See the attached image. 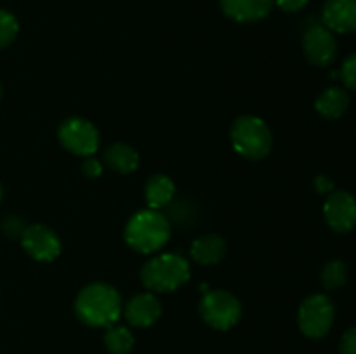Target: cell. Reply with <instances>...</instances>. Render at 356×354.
Returning a JSON list of instances; mask_svg holds the SVG:
<instances>
[{
	"label": "cell",
	"instance_id": "1",
	"mask_svg": "<svg viewBox=\"0 0 356 354\" xmlns=\"http://www.w3.org/2000/svg\"><path fill=\"white\" fill-rule=\"evenodd\" d=\"M75 312L76 318L87 326L108 328L120 318L122 297L111 285L90 283L76 297Z\"/></svg>",
	"mask_w": 356,
	"mask_h": 354
},
{
	"label": "cell",
	"instance_id": "2",
	"mask_svg": "<svg viewBox=\"0 0 356 354\" xmlns=\"http://www.w3.org/2000/svg\"><path fill=\"white\" fill-rule=\"evenodd\" d=\"M124 236L127 245L136 252H159L170 238V222L159 210L148 208L129 219Z\"/></svg>",
	"mask_w": 356,
	"mask_h": 354
},
{
	"label": "cell",
	"instance_id": "3",
	"mask_svg": "<svg viewBox=\"0 0 356 354\" xmlns=\"http://www.w3.org/2000/svg\"><path fill=\"white\" fill-rule=\"evenodd\" d=\"M232 144L235 151L245 160H263L270 155L273 146V135L266 121L254 115H243L233 121Z\"/></svg>",
	"mask_w": 356,
	"mask_h": 354
},
{
	"label": "cell",
	"instance_id": "4",
	"mask_svg": "<svg viewBox=\"0 0 356 354\" xmlns=\"http://www.w3.org/2000/svg\"><path fill=\"white\" fill-rule=\"evenodd\" d=\"M190 280V264L177 253H162L141 269V281L149 292H174Z\"/></svg>",
	"mask_w": 356,
	"mask_h": 354
},
{
	"label": "cell",
	"instance_id": "5",
	"mask_svg": "<svg viewBox=\"0 0 356 354\" xmlns=\"http://www.w3.org/2000/svg\"><path fill=\"white\" fill-rule=\"evenodd\" d=\"M200 316L214 330H229L242 318V304L226 290H209L200 301Z\"/></svg>",
	"mask_w": 356,
	"mask_h": 354
},
{
	"label": "cell",
	"instance_id": "6",
	"mask_svg": "<svg viewBox=\"0 0 356 354\" xmlns=\"http://www.w3.org/2000/svg\"><path fill=\"white\" fill-rule=\"evenodd\" d=\"M334 316L336 309L332 301L323 294H313L299 307V330L309 339H322L332 328Z\"/></svg>",
	"mask_w": 356,
	"mask_h": 354
},
{
	"label": "cell",
	"instance_id": "7",
	"mask_svg": "<svg viewBox=\"0 0 356 354\" xmlns=\"http://www.w3.org/2000/svg\"><path fill=\"white\" fill-rule=\"evenodd\" d=\"M58 139L66 151L76 156H92L99 148V132L86 118L72 117L61 121Z\"/></svg>",
	"mask_w": 356,
	"mask_h": 354
},
{
	"label": "cell",
	"instance_id": "8",
	"mask_svg": "<svg viewBox=\"0 0 356 354\" xmlns=\"http://www.w3.org/2000/svg\"><path fill=\"white\" fill-rule=\"evenodd\" d=\"M21 245L38 262H51L61 253V239L44 224H31L21 235Z\"/></svg>",
	"mask_w": 356,
	"mask_h": 354
},
{
	"label": "cell",
	"instance_id": "9",
	"mask_svg": "<svg viewBox=\"0 0 356 354\" xmlns=\"http://www.w3.org/2000/svg\"><path fill=\"white\" fill-rule=\"evenodd\" d=\"M302 51L312 65L329 66L337 54L336 37L323 24H312L302 35Z\"/></svg>",
	"mask_w": 356,
	"mask_h": 354
},
{
	"label": "cell",
	"instance_id": "10",
	"mask_svg": "<svg viewBox=\"0 0 356 354\" xmlns=\"http://www.w3.org/2000/svg\"><path fill=\"white\" fill-rule=\"evenodd\" d=\"M327 224L336 233H350L356 226V200L348 191H332L323 205Z\"/></svg>",
	"mask_w": 356,
	"mask_h": 354
},
{
	"label": "cell",
	"instance_id": "11",
	"mask_svg": "<svg viewBox=\"0 0 356 354\" xmlns=\"http://www.w3.org/2000/svg\"><path fill=\"white\" fill-rule=\"evenodd\" d=\"M323 26L336 33L356 31V0H327L322 10Z\"/></svg>",
	"mask_w": 356,
	"mask_h": 354
},
{
	"label": "cell",
	"instance_id": "12",
	"mask_svg": "<svg viewBox=\"0 0 356 354\" xmlns=\"http://www.w3.org/2000/svg\"><path fill=\"white\" fill-rule=\"evenodd\" d=\"M125 319L131 323L136 328H146L152 326L156 319L162 314V304H160L159 297L153 295L152 292L146 294H139L132 297L125 305Z\"/></svg>",
	"mask_w": 356,
	"mask_h": 354
},
{
	"label": "cell",
	"instance_id": "13",
	"mask_svg": "<svg viewBox=\"0 0 356 354\" xmlns=\"http://www.w3.org/2000/svg\"><path fill=\"white\" fill-rule=\"evenodd\" d=\"M222 12L238 23H254L270 14L273 0H219Z\"/></svg>",
	"mask_w": 356,
	"mask_h": 354
},
{
	"label": "cell",
	"instance_id": "14",
	"mask_svg": "<svg viewBox=\"0 0 356 354\" xmlns=\"http://www.w3.org/2000/svg\"><path fill=\"white\" fill-rule=\"evenodd\" d=\"M226 255V242L218 235H204L191 245V257L202 266H214Z\"/></svg>",
	"mask_w": 356,
	"mask_h": 354
},
{
	"label": "cell",
	"instance_id": "15",
	"mask_svg": "<svg viewBox=\"0 0 356 354\" xmlns=\"http://www.w3.org/2000/svg\"><path fill=\"white\" fill-rule=\"evenodd\" d=\"M316 111L327 120H337L350 108V94L341 87H330L323 90L315 103Z\"/></svg>",
	"mask_w": 356,
	"mask_h": 354
},
{
	"label": "cell",
	"instance_id": "16",
	"mask_svg": "<svg viewBox=\"0 0 356 354\" xmlns=\"http://www.w3.org/2000/svg\"><path fill=\"white\" fill-rule=\"evenodd\" d=\"M104 163L118 174H131L139 167V155L132 146L124 142H115L108 146L103 153Z\"/></svg>",
	"mask_w": 356,
	"mask_h": 354
},
{
	"label": "cell",
	"instance_id": "17",
	"mask_svg": "<svg viewBox=\"0 0 356 354\" xmlns=\"http://www.w3.org/2000/svg\"><path fill=\"white\" fill-rule=\"evenodd\" d=\"M174 194H176V184L169 176H163V174L149 177L145 186V200L153 210H159V208L169 205Z\"/></svg>",
	"mask_w": 356,
	"mask_h": 354
},
{
	"label": "cell",
	"instance_id": "18",
	"mask_svg": "<svg viewBox=\"0 0 356 354\" xmlns=\"http://www.w3.org/2000/svg\"><path fill=\"white\" fill-rule=\"evenodd\" d=\"M104 346L111 354H129L134 347V335L125 326H108L104 333Z\"/></svg>",
	"mask_w": 356,
	"mask_h": 354
},
{
	"label": "cell",
	"instance_id": "19",
	"mask_svg": "<svg viewBox=\"0 0 356 354\" xmlns=\"http://www.w3.org/2000/svg\"><path fill=\"white\" fill-rule=\"evenodd\" d=\"M322 285L327 290H339L348 281V267L343 260L332 259L323 266L322 269Z\"/></svg>",
	"mask_w": 356,
	"mask_h": 354
},
{
	"label": "cell",
	"instance_id": "20",
	"mask_svg": "<svg viewBox=\"0 0 356 354\" xmlns=\"http://www.w3.org/2000/svg\"><path fill=\"white\" fill-rule=\"evenodd\" d=\"M19 31L17 19L7 10H0V49H6L14 42Z\"/></svg>",
	"mask_w": 356,
	"mask_h": 354
},
{
	"label": "cell",
	"instance_id": "21",
	"mask_svg": "<svg viewBox=\"0 0 356 354\" xmlns=\"http://www.w3.org/2000/svg\"><path fill=\"white\" fill-rule=\"evenodd\" d=\"M341 78H343L344 85L348 89L356 90V52L351 54L346 61L343 62V68H341Z\"/></svg>",
	"mask_w": 356,
	"mask_h": 354
},
{
	"label": "cell",
	"instance_id": "22",
	"mask_svg": "<svg viewBox=\"0 0 356 354\" xmlns=\"http://www.w3.org/2000/svg\"><path fill=\"white\" fill-rule=\"evenodd\" d=\"M24 229H26V226H24L23 219L17 217V215H10V217H7L3 221V231H6L7 236H13V238L19 236L21 238Z\"/></svg>",
	"mask_w": 356,
	"mask_h": 354
},
{
	"label": "cell",
	"instance_id": "23",
	"mask_svg": "<svg viewBox=\"0 0 356 354\" xmlns=\"http://www.w3.org/2000/svg\"><path fill=\"white\" fill-rule=\"evenodd\" d=\"M82 172L87 179H97L103 174V165L92 156H87L82 163Z\"/></svg>",
	"mask_w": 356,
	"mask_h": 354
},
{
	"label": "cell",
	"instance_id": "24",
	"mask_svg": "<svg viewBox=\"0 0 356 354\" xmlns=\"http://www.w3.org/2000/svg\"><path fill=\"white\" fill-rule=\"evenodd\" d=\"M339 351L341 354H356V326L344 332Z\"/></svg>",
	"mask_w": 356,
	"mask_h": 354
},
{
	"label": "cell",
	"instance_id": "25",
	"mask_svg": "<svg viewBox=\"0 0 356 354\" xmlns=\"http://www.w3.org/2000/svg\"><path fill=\"white\" fill-rule=\"evenodd\" d=\"M275 3H277L284 12H299L301 9H305L308 0H275Z\"/></svg>",
	"mask_w": 356,
	"mask_h": 354
},
{
	"label": "cell",
	"instance_id": "26",
	"mask_svg": "<svg viewBox=\"0 0 356 354\" xmlns=\"http://www.w3.org/2000/svg\"><path fill=\"white\" fill-rule=\"evenodd\" d=\"M315 186H316V191H318V193H332V189H334V183L325 176L316 177Z\"/></svg>",
	"mask_w": 356,
	"mask_h": 354
},
{
	"label": "cell",
	"instance_id": "27",
	"mask_svg": "<svg viewBox=\"0 0 356 354\" xmlns=\"http://www.w3.org/2000/svg\"><path fill=\"white\" fill-rule=\"evenodd\" d=\"M0 198H2V187H0Z\"/></svg>",
	"mask_w": 356,
	"mask_h": 354
},
{
	"label": "cell",
	"instance_id": "28",
	"mask_svg": "<svg viewBox=\"0 0 356 354\" xmlns=\"http://www.w3.org/2000/svg\"><path fill=\"white\" fill-rule=\"evenodd\" d=\"M0 96H2V87H0Z\"/></svg>",
	"mask_w": 356,
	"mask_h": 354
}]
</instances>
